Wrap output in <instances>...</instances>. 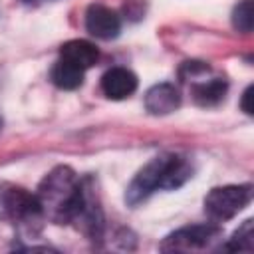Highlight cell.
Here are the masks:
<instances>
[{
    "label": "cell",
    "instance_id": "obj_1",
    "mask_svg": "<svg viewBox=\"0 0 254 254\" xmlns=\"http://www.w3.org/2000/svg\"><path fill=\"white\" fill-rule=\"evenodd\" d=\"M190 177H192V167L187 161V157L173 153L159 155L151 159L131 181L125 192V200L135 206L159 189L175 190L183 187Z\"/></svg>",
    "mask_w": 254,
    "mask_h": 254
},
{
    "label": "cell",
    "instance_id": "obj_2",
    "mask_svg": "<svg viewBox=\"0 0 254 254\" xmlns=\"http://www.w3.org/2000/svg\"><path fill=\"white\" fill-rule=\"evenodd\" d=\"M36 196L46 218L60 224H69L81 198V181L69 167H56L44 177Z\"/></svg>",
    "mask_w": 254,
    "mask_h": 254
},
{
    "label": "cell",
    "instance_id": "obj_3",
    "mask_svg": "<svg viewBox=\"0 0 254 254\" xmlns=\"http://www.w3.org/2000/svg\"><path fill=\"white\" fill-rule=\"evenodd\" d=\"M252 198L250 185H226L212 189L204 198V212L212 222L234 218Z\"/></svg>",
    "mask_w": 254,
    "mask_h": 254
},
{
    "label": "cell",
    "instance_id": "obj_4",
    "mask_svg": "<svg viewBox=\"0 0 254 254\" xmlns=\"http://www.w3.org/2000/svg\"><path fill=\"white\" fill-rule=\"evenodd\" d=\"M218 238H220V228L214 222L192 224V226H185V228H179L173 234H169L163 240L161 250H165V252L200 250V248H208Z\"/></svg>",
    "mask_w": 254,
    "mask_h": 254
},
{
    "label": "cell",
    "instance_id": "obj_5",
    "mask_svg": "<svg viewBox=\"0 0 254 254\" xmlns=\"http://www.w3.org/2000/svg\"><path fill=\"white\" fill-rule=\"evenodd\" d=\"M2 204H4V210L10 214L12 220L20 222V224H38L44 216V210L40 206V200L36 194H30L28 190L24 189H8L4 194H2Z\"/></svg>",
    "mask_w": 254,
    "mask_h": 254
},
{
    "label": "cell",
    "instance_id": "obj_6",
    "mask_svg": "<svg viewBox=\"0 0 254 254\" xmlns=\"http://www.w3.org/2000/svg\"><path fill=\"white\" fill-rule=\"evenodd\" d=\"M85 28L99 40H111L121 32V20L115 10L103 4H91L85 12Z\"/></svg>",
    "mask_w": 254,
    "mask_h": 254
},
{
    "label": "cell",
    "instance_id": "obj_7",
    "mask_svg": "<svg viewBox=\"0 0 254 254\" xmlns=\"http://www.w3.org/2000/svg\"><path fill=\"white\" fill-rule=\"evenodd\" d=\"M101 89L109 99H125L137 89V75L127 67H111L101 77Z\"/></svg>",
    "mask_w": 254,
    "mask_h": 254
},
{
    "label": "cell",
    "instance_id": "obj_8",
    "mask_svg": "<svg viewBox=\"0 0 254 254\" xmlns=\"http://www.w3.org/2000/svg\"><path fill=\"white\" fill-rule=\"evenodd\" d=\"M181 105V93L173 83H157L145 93V107L153 115H169Z\"/></svg>",
    "mask_w": 254,
    "mask_h": 254
},
{
    "label": "cell",
    "instance_id": "obj_9",
    "mask_svg": "<svg viewBox=\"0 0 254 254\" xmlns=\"http://www.w3.org/2000/svg\"><path fill=\"white\" fill-rule=\"evenodd\" d=\"M60 58L75 64L81 69H89L97 62L99 52H97V48L91 42H85V40H69V42H65L62 46Z\"/></svg>",
    "mask_w": 254,
    "mask_h": 254
},
{
    "label": "cell",
    "instance_id": "obj_10",
    "mask_svg": "<svg viewBox=\"0 0 254 254\" xmlns=\"http://www.w3.org/2000/svg\"><path fill=\"white\" fill-rule=\"evenodd\" d=\"M226 89H228V85L220 77H210V79L194 81L192 83V99L200 107H214V105H218L224 99Z\"/></svg>",
    "mask_w": 254,
    "mask_h": 254
},
{
    "label": "cell",
    "instance_id": "obj_11",
    "mask_svg": "<svg viewBox=\"0 0 254 254\" xmlns=\"http://www.w3.org/2000/svg\"><path fill=\"white\" fill-rule=\"evenodd\" d=\"M83 73H85V69L77 67L75 64H71V62H67L64 58H60L54 64L50 77L62 89H75V87H79L83 83Z\"/></svg>",
    "mask_w": 254,
    "mask_h": 254
},
{
    "label": "cell",
    "instance_id": "obj_12",
    "mask_svg": "<svg viewBox=\"0 0 254 254\" xmlns=\"http://www.w3.org/2000/svg\"><path fill=\"white\" fill-rule=\"evenodd\" d=\"M254 246V228H252V220H244V224L234 232V236L228 240V244L224 246V250H238V252H250Z\"/></svg>",
    "mask_w": 254,
    "mask_h": 254
},
{
    "label": "cell",
    "instance_id": "obj_13",
    "mask_svg": "<svg viewBox=\"0 0 254 254\" xmlns=\"http://www.w3.org/2000/svg\"><path fill=\"white\" fill-rule=\"evenodd\" d=\"M232 24L236 30L240 32H250L252 24H254V8H252V0H242L234 12H232Z\"/></svg>",
    "mask_w": 254,
    "mask_h": 254
},
{
    "label": "cell",
    "instance_id": "obj_14",
    "mask_svg": "<svg viewBox=\"0 0 254 254\" xmlns=\"http://www.w3.org/2000/svg\"><path fill=\"white\" fill-rule=\"evenodd\" d=\"M254 93V85H248L246 89H244V93H242V101H240V107H242V111L244 113H248V115H252L254 113V105H252V95Z\"/></svg>",
    "mask_w": 254,
    "mask_h": 254
},
{
    "label": "cell",
    "instance_id": "obj_15",
    "mask_svg": "<svg viewBox=\"0 0 254 254\" xmlns=\"http://www.w3.org/2000/svg\"><path fill=\"white\" fill-rule=\"evenodd\" d=\"M2 125H4V121H2V115H0V131H2Z\"/></svg>",
    "mask_w": 254,
    "mask_h": 254
},
{
    "label": "cell",
    "instance_id": "obj_16",
    "mask_svg": "<svg viewBox=\"0 0 254 254\" xmlns=\"http://www.w3.org/2000/svg\"><path fill=\"white\" fill-rule=\"evenodd\" d=\"M28 2H32V0H28Z\"/></svg>",
    "mask_w": 254,
    "mask_h": 254
}]
</instances>
